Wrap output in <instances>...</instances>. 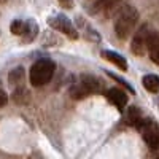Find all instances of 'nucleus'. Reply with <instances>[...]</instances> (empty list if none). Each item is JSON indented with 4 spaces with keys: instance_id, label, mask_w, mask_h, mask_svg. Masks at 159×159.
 Segmentation results:
<instances>
[{
    "instance_id": "6",
    "label": "nucleus",
    "mask_w": 159,
    "mask_h": 159,
    "mask_svg": "<svg viewBox=\"0 0 159 159\" xmlns=\"http://www.w3.org/2000/svg\"><path fill=\"white\" fill-rule=\"evenodd\" d=\"M105 96H107V99L115 105L118 110H124V107L127 105V96H126V92H123L121 89H118V88L108 89Z\"/></svg>"
},
{
    "instance_id": "1",
    "label": "nucleus",
    "mask_w": 159,
    "mask_h": 159,
    "mask_svg": "<svg viewBox=\"0 0 159 159\" xmlns=\"http://www.w3.org/2000/svg\"><path fill=\"white\" fill-rule=\"evenodd\" d=\"M139 22V11L135 7H132L129 3L123 5L121 10L116 13L115 16V32L119 38H127L132 32H134L135 25Z\"/></svg>"
},
{
    "instance_id": "10",
    "label": "nucleus",
    "mask_w": 159,
    "mask_h": 159,
    "mask_svg": "<svg viewBox=\"0 0 159 159\" xmlns=\"http://www.w3.org/2000/svg\"><path fill=\"white\" fill-rule=\"evenodd\" d=\"M80 81H81L88 89L91 94H94V92H99L100 91V83H99V80L96 76H92V75H81L80 76Z\"/></svg>"
},
{
    "instance_id": "20",
    "label": "nucleus",
    "mask_w": 159,
    "mask_h": 159,
    "mask_svg": "<svg viewBox=\"0 0 159 159\" xmlns=\"http://www.w3.org/2000/svg\"><path fill=\"white\" fill-rule=\"evenodd\" d=\"M154 159H159V154H157V156H156V157H154Z\"/></svg>"
},
{
    "instance_id": "8",
    "label": "nucleus",
    "mask_w": 159,
    "mask_h": 159,
    "mask_svg": "<svg viewBox=\"0 0 159 159\" xmlns=\"http://www.w3.org/2000/svg\"><path fill=\"white\" fill-rule=\"evenodd\" d=\"M8 83H10V86H15V88L22 86V83H24V69L22 67L13 69L10 72V75H8Z\"/></svg>"
},
{
    "instance_id": "12",
    "label": "nucleus",
    "mask_w": 159,
    "mask_h": 159,
    "mask_svg": "<svg viewBox=\"0 0 159 159\" xmlns=\"http://www.w3.org/2000/svg\"><path fill=\"white\" fill-rule=\"evenodd\" d=\"M70 96L75 99V100H81V99H84L86 96H89L91 94V92H89V89L81 83V81H80L78 84H73L72 88H70Z\"/></svg>"
},
{
    "instance_id": "4",
    "label": "nucleus",
    "mask_w": 159,
    "mask_h": 159,
    "mask_svg": "<svg viewBox=\"0 0 159 159\" xmlns=\"http://www.w3.org/2000/svg\"><path fill=\"white\" fill-rule=\"evenodd\" d=\"M49 25H51V27H54L56 30L65 34V35H67L69 38H72V40H76V38H78V32H76V29L73 27V24L70 22V19H69V18H65L64 15L52 16V18L49 19Z\"/></svg>"
},
{
    "instance_id": "16",
    "label": "nucleus",
    "mask_w": 159,
    "mask_h": 159,
    "mask_svg": "<svg viewBox=\"0 0 159 159\" xmlns=\"http://www.w3.org/2000/svg\"><path fill=\"white\" fill-rule=\"evenodd\" d=\"M10 30H11L13 34H15V35H22V34H24V30H25V24H24L22 21L16 19V21H13V22H11Z\"/></svg>"
},
{
    "instance_id": "15",
    "label": "nucleus",
    "mask_w": 159,
    "mask_h": 159,
    "mask_svg": "<svg viewBox=\"0 0 159 159\" xmlns=\"http://www.w3.org/2000/svg\"><path fill=\"white\" fill-rule=\"evenodd\" d=\"M13 100H15L16 103H27V100H29V91L24 89L22 86H19L18 89H15V92H13Z\"/></svg>"
},
{
    "instance_id": "18",
    "label": "nucleus",
    "mask_w": 159,
    "mask_h": 159,
    "mask_svg": "<svg viewBox=\"0 0 159 159\" xmlns=\"http://www.w3.org/2000/svg\"><path fill=\"white\" fill-rule=\"evenodd\" d=\"M7 100H8V97H7V94L0 89V107H3V105L7 103Z\"/></svg>"
},
{
    "instance_id": "14",
    "label": "nucleus",
    "mask_w": 159,
    "mask_h": 159,
    "mask_svg": "<svg viewBox=\"0 0 159 159\" xmlns=\"http://www.w3.org/2000/svg\"><path fill=\"white\" fill-rule=\"evenodd\" d=\"M121 0H97L96 5H94V11L99 13V11H108V10H113L116 8Z\"/></svg>"
},
{
    "instance_id": "17",
    "label": "nucleus",
    "mask_w": 159,
    "mask_h": 159,
    "mask_svg": "<svg viewBox=\"0 0 159 159\" xmlns=\"http://www.w3.org/2000/svg\"><path fill=\"white\" fill-rule=\"evenodd\" d=\"M108 75H110V76H111L113 80H116V81H118V83H121V84H124V86L127 88V91H130V92H132V94H134V92H135L134 89H132V86H130V84H129L127 81H124V80H123V78H119V76H116V75H113V73H108Z\"/></svg>"
},
{
    "instance_id": "19",
    "label": "nucleus",
    "mask_w": 159,
    "mask_h": 159,
    "mask_svg": "<svg viewBox=\"0 0 159 159\" xmlns=\"http://www.w3.org/2000/svg\"><path fill=\"white\" fill-rule=\"evenodd\" d=\"M59 3H61L62 7H65V8H72V7H73L72 0H59Z\"/></svg>"
},
{
    "instance_id": "5",
    "label": "nucleus",
    "mask_w": 159,
    "mask_h": 159,
    "mask_svg": "<svg viewBox=\"0 0 159 159\" xmlns=\"http://www.w3.org/2000/svg\"><path fill=\"white\" fill-rule=\"evenodd\" d=\"M148 37H150V32H148V25H142V27L134 34V38H132V45H130V49L134 54L137 56H143L145 54V49H147V45H148Z\"/></svg>"
},
{
    "instance_id": "11",
    "label": "nucleus",
    "mask_w": 159,
    "mask_h": 159,
    "mask_svg": "<svg viewBox=\"0 0 159 159\" xmlns=\"http://www.w3.org/2000/svg\"><path fill=\"white\" fill-rule=\"evenodd\" d=\"M143 116H142V113H140V110L137 108V107H130L129 108V111H127V121H129V124L130 126H135L137 129L142 126V123H143Z\"/></svg>"
},
{
    "instance_id": "7",
    "label": "nucleus",
    "mask_w": 159,
    "mask_h": 159,
    "mask_svg": "<svg viewBox=\"0 0 159 159\" xmlns=\"http://www.w3.org/2000/svg\"><path fill=\"white\" fill-rule=\"evenodd\" d=\"M148 54L154 64H159V32H151L148 37Z\"/></svg>"
},
{
    "instance_id": "3",
    "label": "nucleus",
    "mask_w": 159,
    "mask_h": 159,
    "mask_svg": "<svg viewBox=\"0 0 159 159\" xmlns=\"http://www.w3.org/2000/svg\"><path fill=\"white\" fill-rule=\"evenodd\" d=\"M139 130L142 132L143 140L148 145V148L153 151H157L159 150V124L154 119H143Z\"/></svg>"
},
{
    "instance_id": "13",
    "label": "nucleus",
    "mask_w": 159,
    "mask_h": 159,
    "mask_svg": "<svg viewBox=\"0 0 159 159\" xmlns=\"http://www.w3.org/2000/svg\"><path fill=\"white\" fill-rule=\"evenodd\" d=\"M142 83H143V88L147 91H150V92H157L159 91V76H156V75L143 76Z\"/></svg>"
},
{
    "instance_id": "2",
    "label": "nucleus",
    "mask_w": 159,
    "mask_h": 159,
    "mask_svg": "<svg viewBox=\"0 0 159 159\" xmlns=\"http://www.w3.org/2000/svg\"><path fill=\"white\" fill-rule=\"evenodd\" d=\"M56 70V65L52 61L49 59H38L29 72V80H30V84L35 88H42L46 83L51 81L52 75H54Z\"/></svg>"
},
{
    "instance_id": "9",
    "label": "nucleus",
    "mask_w": 159,
    "mask_h": 159,
    "mask_svg": "<svg viewBox=\"0 0 159 159\" xmlns=\"http://www.w3.org/2000/svg\"><path fill=\"white\" fill-rule=\"evenodd\" d=\"M102 54H103V57H107L110 62H113L116 67H119L121 70H127V62H126V59H124L123 56H119L118 52H115V51H103Z\"/></svg>"
}]
</instances>
